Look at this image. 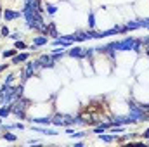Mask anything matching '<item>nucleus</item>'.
I'll list each match as a JSON object with an SVG mask.
<instances>
[{"instance_id":"dca6fc26","label":"nucleus","mask_w":149,"mask_h":147,"mask_svg":"<svg viewBox=\"0 0 149 147\" xmlns=\"http://www.w3.org/2000/svg\"><path fill=\"white\" fill-rule=\"evenodd\" d=\"M14 47H16L17 50H24V49H28V45H26L24 42H21V40H16V43H14Z\"/></svg>"},{"instance_id":"412c9836","label":"nucleus","mask_w":149,"mask_h":147,"mask_svg":"<svg viewBox=\"0 0 149 147\" xmlns=\"http://www.w3.org/2000/svg\"><path fill=\"white\" fill-rule=\"evenodd\" d=\"M0 35L5 38V37H9V28L7 26H2V30H0Z\"/></svg>"},{"instance_id":"5701e85b","label":"nucleus","mask_w":149,"mask_h":147,"mask_svg":"<svg viewBox=\"0 0 149 147\" xmlns=\"http://www.w3.org/2000/svg\"><path fill=\"white\" fill-rule=\"evenodd\" d=\"M87 133L85 132H78V133H71V137H74V139H81V137H85Z\"/></svg>"},{"instance_id":"423d86ee","label":"nucleus","mask_w":149,"mask_h":147,"mask_svg":"<svg viewBox=\"0 0 149 147\" xmlns=\"http://www.w3.org/2000/svg\"><path fill=\"white\" fill-rule=\"evenodd\" d=\"M30 59V54H16L14 57H12V64H21V62H26Z\"/></svg>"},{"instance_id":"cd10ccee","label":"nucleus","mask_w":149,"mask_h":147,"mask_svg":"<svg viewBox=\"0 0 149 147\" xmlns=\"http://www.w3.org/2000/svg\"><path fill=\"white\" fill-rule=\"evenodd\" d=\"M0 125H2V116H0Z\"/></svg>"},{"instance_id":"aec40b11","label":"nucleus","mask_w":149,"mask_h":147,"mask_svg":"<svg viewBox=\"0 0 149 147\" xmlns=\"http://www.w3.org/2000/svg\"><path fill=\"white\" fill-rule=\"evenodd\" d=\"M47 12L49 14H56L57 12V7L56 5H47Z\"/></svg>"},{"instance_id":"f03ea898","label":"nucleus","mask_w":149,"mask_h":147,"mask_svg":"<svg viewBox=\"0 0 149 147\" xmlns=\"http://www.w3.org/2000/svg\"><path fill=\"white\" fill-rule=\"evenodd\" d=\"M134 42H135L134 37H127L125 40H121V42H114V45H116V50H132Z\"/></svg>"},{"instance_id":"0eeeda50","label":"nucleus","mask_w":149,"mask_h":147,"mask_svg":"<svg viewBox=\"0 0 149 147\" xmlns=\"http://www.w3.org/2000/svg\"><path fill=\"white\" fill-rule=\"evenodd\" d=\"M68 55L76 57V59H81V57H83V49H81V47H73V49L68 52Z\"/></svg>"},{"instance_id":"39448f33","label":"nucleus","mask_w":149,"mask_h":147,"mask_svg":"<svg viewBox=\"0 0 149 147\" xmlns=\"http://www.w3.org/2000/svg\"><path fill=\"white\" fill-rule=\"evenodd\" d=\"M2 16H3V19H5V21H12V19L21 17V16H23V12H14V10H10V9H5Z\"/></svg>"},{"instance_id":"2eb2a0df","label":"nucleus","mask_w":149,"mask_h":147,"mask_svg":"<svg viewBox=\"0 0 149 147\" xmlns=\"http://www.w3.org/2000/svg\"><path fill=\"white\" fill-rule=\"evenodd\" d=\"M2 139H3V140H7V142H16V140H17V137H16L14 133H3V135H2Z\"/></svg>"},{"instance_id":"c85d7f7f","label":"nucleus","mask_w":149,"mask_h":147,"mask_svg":"<svg viewBox=\"0 0 149 147\" xmlns=\"http://www.w3.org/2000/svg\"><path fill=\"white\" fill-rule=\"evenodd\" d=\"M0 14H3V12H2V7H0Z\"/></svg>"},{"instance_id":"9b49d317","label":"nucleus","mask_w":149,"mask_h":147,"mask_svg":"<svg viewBox=\"0 0 149 147\" xmlns=\"http://www.w3.org/2000/svg\"><path fill=\"white\" fill-rule=\"evenodd\" d=\"M63 118H64V114H56L54 119H52V125H56V126H63Z\"/></svg>"},{"instance_id":"f257e3e1","label":"nucleus","mask_w":149,"mask_h":147,"mask_svg":"<svg viewBox=\"0 0 149 147\" xmlns=\"http://www.w3.org/2000/svg\"><path fill=\"white\" fill-rule=\"evenodd\" d=\"M28 107H30V101L19 97V99H16V101L12 102V114L17 116V118H21V119H24V118H26V109H28Z\"/></svg>"},{"instance_id":"a878e982","label":"nucleus","mask_w":149,"mask_h":147,"mask_svg":"<svg viewBox=\"0 0 149 147\" xmlns=\"http://www.w3.org/2000/svg\"><path fill=\"white\" fill-rule=\"evenodd\" d=\"M66 133H68V135H71V133H74V130H71L70 126H66Z\"/></svg>"},{"instance_id":"bb28decb","label":"nucleus","mask_w":149,"mask_h":147,"mask_svg":"<svg viewBox=\"0 0 149 147\" xmlns=\"http://www.w3.org/2000/svg\"><path fill=\"white\" fill-rule=\"evenodd\" d=\"M142 135H144V139H149V128L144 132V133H142Z\"/></svg>"},{"instance_id":"6e6552de","label":"nucleus","mask_w":149,"mask_h":147,"mask_svg":"<svg viewBox=\"0 0 149 147\" xmlns=\"http://www.w3.org/2000/svg\"><path fill=\"white\" fill-rule=\"evenodd\" d=\"M30 121L35 123V125H50L52 123L50 118H35V119H30Z\"/></svg>"},{"instance_id":"f3484780","label":"nucleus","mask_w":149,"mask_h":147,"mask_svg":"<svg viewBox=\"0 0 149 147\" xmlns=\"http://www.w3.org/2000/svg\"><path fill=\"white\" fill-rule=\"evenodd\" d=\"M141 49H142V40H135V42H134V47H132V50H135V52H141Z\"/></svg>"},{"instance_id":"4be33fe9","label":"nucleus","mask_w":149,"mask_h":147,"mask_svg":"<svg viewBox=\"0 0 149 147\" xmlns=\"http://www.w3.org/2000/svg\"><path fill=\"white\" fill-rule=\"evenodd\" d=\"M14 78H16V74H9V76H7V80H5V85H10V83H12V81H14Z\"/></svg>"},{"instance_id":"20e7f679","label":"nucleus","mask_w":149,"mask_h":147,"mask_svg":"<svg viewBox=\"0 0 149 147\" xmlns=\"http://www.w3.org/2000/svg\"><path fill=\"white\" fill-rule=\"evenodd\" d=\"M47 42H49V40H47V37H45V35H40V37H35V38H33V43L30 45V49H31V50H37V47H42V45H47Z\"/></svg>"},{"instance_id":"7ed1b4c3","label":"nucleus","mask_w":149,"mask_h":147,"mask_svg":"<svg viewBox=\"0 0 149 147\" xmlns=\"http://www.w3.org/2000/svg\"><path fill=\"white\" fill-rule=\"evenodd\" d=\"M38 62H40L42 68H54V64H56V61H54L50 55H47V54L40 55V57H38Z\"/></svg>"},{"instance_id":"1a4fd4ad","label":"nucleus","mask_w":149,"mask_h":147,"mask_svg":"<svg viewBox=\"0 0 149 147\" xmlns=\"http://www.w3.org/2000/svg\"><path fill=\"white\" fill-rule=\"evenodd\" d=\"M10 112H12V104H5V107H0V116L2 118H7Z\"/></svg>"},{"instance_id":"ddd939ff","label":"nucleus","mask_w":149,"mask_h":147,"mask_svg":"<svg viewBox=\"0 0 149 147\" xmlns=\"http://www.w3.org/2000/svg\"><path fill=\"white\" fill-rule=\"evenodd\" d=\"M94 26H95V16L94 12H88V30H94Z\"/></svg>"},{"instance_id":"a211bd4d","label":"nucleus","mask_w":149,"mask_h":147,"mask_svg":"<svg viewBox=\"0 0 149 147\" xmlns=\"http://www.w3.org/2000/svg\"><path fill=\"white\" fill-rule=\"evenodd\" d=\"M99 139L102 140V142H113V140H116V137H111V135H99Z\"/></svg>"},{"instance_id":"6ab92c4d","label":"nucleus","mask_w":149,"mask_h":147,"mask_svg":"<svg viewBox=\"0 0 149 147\" xmlns=\"http://www.w3.org/2000/svg\"><path fill=\"white\" fill-rule=\"evenodd\" d=\"M94 55V49H83V57H92Z\"/></svg>"},{"instance_id":"9d476101","label":"nucleus","mask_w":149,"mask_h":147,"mask_svg":"<svg viewBox=\"0 0 149 147\" xmlns=\"http://www.w3.org/2000/svg\"><path fill=\"white\" fill-rule=\"evenodd\" d=\"M16 54H17V49L14 47L12 50H3V52H2V57H3V59H7V57H14Z\"/></svg>"},{"instance_id":"b1692460","label":"nucleus","mask_w":149,"mask_h":147,"mask_svg":"<svg viewBox=\"0 0 149 147\" xmlns=\"http://www.w3.org/2000/svg\"><path fill=\"white\" fill-rule=\"evenodd\" d=\"M10 38H12V40H19V38H21V33H12Z\"/></svg>"},{"instance_id":"393cba45","label":"nucleus","mask_w":149,"mask_h":147,"mask_svg":"<svg viewBox=\"0 0 149 147\" xmlns=\"http://www.w3.org/2000/svg\"><path fill=\"white\" fill-rule=\"evenodd\" d=\"M7 68H9V64H0V73H2V71H5Z\"/></svg>"},{"instance_id":"4468645a","label":"nucleus","mask_w":149,"mask_h":147,"mask_svg":"<svg viewBox=\"0 0 149 147\" xmlns=\"http://www.w3.org/2000/svg\"><path fill=\"white\" fill-rule=\"evenodd\" d=\"M137 28H141V21H132V23H128V24H127V30H128V31L137 30Z\"/></svg>"},{"instance_id":"f8f14e48","label":"nucleus","mask_w":149,"mask_h":147,"mask_svg":"<svg viewBox=\"0 0 149 147\" xmlns=\"http://www.w3.org/2000/svg\"><path fill=\"white\" fill-rule=\"evenodd\" d=\"M47 35L57 38V30H56V24H54V23H50V24H49V31H47Z\"/></svg>"}]
</instances>
